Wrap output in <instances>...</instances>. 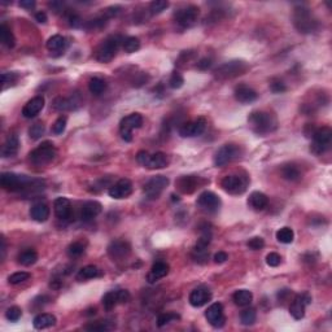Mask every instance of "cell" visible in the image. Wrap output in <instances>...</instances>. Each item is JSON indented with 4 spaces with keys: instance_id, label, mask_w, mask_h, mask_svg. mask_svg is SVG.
<instances>
[{
    "instance_id": "26",
    "label": "cell",
    "mask_w": 332,
    "mask_h": 332,
    "mask_svg": "<svg viewBox=\"0 0 332 332\" xmlns=\"http://www.w3.org/2000/svg\"><path fill=\"white\" fill-rule=\"evenodd\" d=\"M235 99L241 104H249V103L256 102L258 95L253 89H250L249 86L240 85L235 89Z\"/></svg>"
},
{
    "instance_id": "42",
    "label": "cell",
    "mask_w": 332,
    "mask_h": 332,
    "mask_svg": "<svg viewBox=\"0 0 332 332\" xmlns=\"http://www.w3.org/2000/svg\"><path fill=\"white\" fill-rule=\"evenodd\" d=\"M256 318H257V313L253 308L243 310L240 314V321L244 326H252L254 322H256Z\"/></svg>"
},
{
    "instance_id": "25",
    "label": "cell",
    "mask_w": 332,
    "mask_h": 332,
    "mask_svg": "<svg viewBox=\"0 0 332 332\" xmlns=\"http://www.w3.org/2000/svg\"><path fill=\"white\" fill-rule=\"evenodd\" d=\"M53 211H55V214L59 220H69L70 216H72V204H70L69 199L57 198L53 203Z\"/></svg>"
},
{
    "instance_id": "6",
    "label": "cell",
    "mask_w": 332,
    "mask_h": 332,
    "mask_svg": "<svg viewBox=\"0 0 332 332\" xmlns=\"http://www.w3.org/2000/svg\"><path fill=\"white\" fill-rule=\"evenodd\" d=\"M136 160L140 165L149 170H156V169H164L169 165V156L164 152H156L153 155L148 153L147 151H140L136 155Z\"/></svg>"
},
{
    "instance_id": "57",
    "label": "cell",
    "mask_w": 332,
    "mask_h": 332,
    "mask_svg": "<svg viewBox=\"0 0 332 332\" xmlns=\"http://www.w3.org/2000/svg\"><path fill=\"white\" fill-rule=\"evenodd\" d=\"M228 260V256H227L226 252H218V253L214 254V262L216 263H223Z\"/></svg>"
},
{
    "instance_id": "41",
    "label": "cell",
    "mask_w": 332,
    "mask_h": 332,
    "mask_svg": "<svg viewBox=\"0 0 332 332\" xmlns=\"http://www.w3.org/2000/svg\"><path fill=\"white\" fill-rule=\"evenodd\" d=\"M139 48H140V40H139L136 36H127V38L123 40V50H125V52H136Z\"/></svg>"
},
{
    "instance_id": "60",
    "label": "cell",
    "mask_w": 332,
    "mask_h": 332,
    "mask_svg": "<svg viewBox=\"0 0 332 332\" xmlns=\"http://www.w3.org/2000/svg\"><path fill=\"white\" fill-rule=\"evenodd\" d=\"M35 20L39 23H46L47 22V14L44 12H38L35 13Z\"/></svg>"
},
{
    "instance_id": "59",
    "label": "cell",
    "mask_w": 332,
    "mask_h": 332,
    "mask_svg": "<svg viewBox=\"0 0 332 332\" xmlns=\"http://www.w3.org/2000/svg\"><path fill=\"white\" fill-rule=\"evenodd\" d=\"M18 4H20L21 8H25V9H33L35 7V1L34 0H22Z\"/></svg>"
},
{
    "instance_id": "10",
    "label": "cell",
    "mask_w": 332,
    "mask_h": 332,
    "mask_svg": "<svg viewBox=\"0 0 332 332\" xmlns=\"http://www.w3.org/2000/svg\"><path fill=\"white\" fill-rule=\"evenodd\" d=\"M295 26L300 33H313L316 30L317 21L313 18L308 8L300 7L295 9Z\"/></svg>"
},
{
    "instance_id": "52",
    "label": "cell",
    "mask_w": 332,
    "mask_h": 332,
    "mask_svg": "<svg viewBox=\"0 0 332 332\" xmlns=\"http://www.w3.org/2000/svg\"><path fill=\"white\" fill-rule=\"evenodd\" d=\"M270 90L274 92V94H282L287 90V86L279 81V79H274L273 82L270 83Z\"/></svg>"
},
{
    "instance_id": "9",
    "label": "cell",
    "mask_w": 332,
    "mask_h": 332,
    "mask_svg": "<svg viewBox=\"0 0 332 332\" xmlns=\"http://www.w3.org/2000/svg\"><path fill=\"white\" fill-rule=\"evenodd\" d=\"M241 149L239 145L236 144H224L223 147H221L216 155H214V165L218 168H222L224 165L230 164L233 160L240 157Z\"/></svg>"
},
{
    "instance_id": "54",
    "label": "cell",
    "mask_w": 332,
    "mask_h": 332,
    "mask_svg": "<svg viewBox=\"0 0 332 332\" xmlns=\"http://www.w3.org/2000/svg\"><path fill=\"white\" fill-rule=\"evenodd\" d=\"M68 21H69V23L73 27H79L81 26V23H82L81 17H79L78 14H74V13H70L69 16H68Z\"/></svg>"
},
{
    "instance_id": "45",
    "label": "cell",
    "mask_w": 332,
    "mask_h": 332,
    "mask_svg": "<svg viewBox=\"0 0 332 332\" xmlns=\"http://www.w3.org/2000/svg\"><path fill=\"white\" fill-rule=\"evenodd\" d=\"M44 134V125L38 122V123H34L31 127L29 128V136L30 139H33V140H38L40 139Z\"/></svg>"
},
{
    "instance_id": "15",
    "label": "cell",
    "mask_w": 332,
    "mask_h": 332,
    "mask_svg": "<svg viewBox=\"0 0 332 332\" xmlns=\"http://www.w3.org/2000/svg\"><path fill=\"white\" fill-rule=\"evenodd\" d=\"M130 300V293L126 290H118V291H111V292L106 293L103 297V306L107 312H111L118 305V304H125Z\"/></svg>"
},
{
    "instance_id": "58",
    "label": "cell",
    "mask_w": 332,
    "mask_h": 332,
    "mask_svg": "<svg viewBox=\"0 0 332 332\" xmlns=\"http://www.w3.org/2000/svg\"><path fill=\"white\" fill-rule=\"evenodd\" d=\"M86 329L90 330V331H107V330H109V327H107L104 323H99V325L87 326Z\"/></svg>"
},
{
    "instance_id": "29",
    "label": "cell",
    "mask_w": 332,
    "mask_h": 332,
    "mask_svg": "<svg viewBox=\"0 0 332 332\" xmlns=\"http://www.w3.org/2000/svg\"><path fill=\"white\" fill-rule=\"evenodd\" d=\"M20 148V141H18V136L14 134H10L7 138L5 143H4L3 148H1V155L4 158L13 157L17 155Z\"/></svg>"
},
{
    "instance_id": "21",
    "label": "cell",
    "mask_w": 332,
    "mask_h": 332,
    "mask_svg": "<svg viewBox=\"0 0 332 332\" xmlns=\"http://www.w3.org/2000/svg\"><path fill=\"white\" fill-rule=\"evenodd\" d=\"M212 300V292L209 288L201 286L195 288L188 297V301L194 308H201V306L207 305Z\"/></svg>"
},
{
    "instance_id": "50",
    "label": "cell",
    "mask_w": 332,
    "mask_h": 332,
    "mask_svg": "<svg viewBox=\"0 0 332 332\" xmlns=\"http://www.w3.org/2000/svg\"><path fill=\"white\" fill-rule=\"evenodd\" d=\"M65 128H66V117H59V118L55 121V123H53L52 131L53 134L60 135L65 131Z\"/></svg>"
},
{
    "instance_id": "12",
    "label": "cell",
    "mask_w": 332,
    "mask_h": 332,
    "mask_svg": "<svg viewBox=\"0 0 332 332\" xmlns=\"http://www.w3.org/2000/svg\"><path fill=\"white\" fill-rule=\"evenodd\" d=\"M169 186V178L164 177V175H156V177L151 178L147 183L144 184V194L147 199L149 200H156L161 196L162 192L165 191V188Z\"/></svg>"
},
{
    "instance_id": "35",
    "label": "cell",
    "mask_w": 332,
    "mask_h": 332,
    "mask_svg": "<svg viewBox=\"0 0 332 332\" xmlns=\"http://www.w3.org/2000/svg\"><path fill=\"white\" fill-rule=\"evenodd\" d=\"M66 46V39L63 35H52L50 39L47 40V48L51 51V52H60L63 51Z\"/></svg>"
},
{
    "instance_id": "20",
    "label": "cell",
    "mask_w": 332,
    "mask_h": 332,
    "mask_svg": "<svg viewBox=\"0 0 332 332\" xmlns=\"http://www.w3.org/2000/svg\"><path fill=\"white\" fill-rule=\"evenodd\" d=\"M310 301H312V297H310L308 293L299 295V296L295 297V300H293L290 306L291 316L295 319H297V321L303 319L304 317H305L306 306L309 305Z\"/></svg>"
},
{
    "instance_id": "40",
    "label": "cell",
    "mask_w": 332,
    "mask_h": 332,
    "mask_svg": "<svg viewBox=\"0 0 332 332\" xmlns=\"http://www.w3.org/2000/svg\"><path fill=\"white\" fill-rule=\"evenodd\" d=\"M295 239V232L290 227H282L276 231V240L283 244H291Z\"/></svg>"
},
{
    "instance_id": "27",
    "label": "cell",
    "mask_w": 332,
    "mask_h": 332,
    "mask_svg": "<svg viewBox=\"0 0 332 332\" xmlns=\"http://www.w3.org/2000/svg\"><path fill=\"white\" fill-rule=\"evenodd\" d=\"M103 211V207L99 201L91 200L85 203L82 207V211H81V218L83 221H91L95 217H98Z\"/></svg>"
},
{
    "instance_id": "56",
    "label": "cell",
    "mask_w": 332,
    "mask_h": 332,
    "mask_svg": "<svg viewBox=\"0 0 332 332\" xmlns=\"http://www.w3.org/2000/svg\"><path fill=\"white\" fill-rule=\"evenodd\" d=\"M16 78L17 77L14 76V73H3V74H1V82H3L4 86L7 85V83L14 82Z\"/></svg>"
},
{
    "instance_id": "3",
    "label": "cell",
    "mask_w": 332,
    "mask_h": 332,
    "mask_svg": "<svg viewBox=\"0 0 332 332\" xmlns=\"http://www.w3.org/2000/svg\"><path fill=\"white\" fill-rule=\"evenodd\" d=\"M248 121L257 134H267V132L274 131L278 125L275 115L269 112L250 113Z\"/></svg>"
},
{
    "instance_id": "43",
    "label": "cell",
    "mask_w": 332,
    "mask_h": 332,
    "mask_svg": "<svg viewBox=\"0 0 332 332\" xmlns=\"http://www.w3.org/2000/svg\"><path fill=\"white\" fill-rule=\"evenodd\" d=\"M178 319H181V317L175 314V313H162L157 318V326L158 327H164V326L169 325V323L175 322Z\"/></svg>"
},
{
    "instance_id": "28",
    "label": "cell",
    "mask_w": 332,
    "mask_h": 332,
    "mask_svg": "<svg viewBox=\"0 0 332 332\" xmlns=\"http://www.w3.org/2000/svg\"><path fill=\"white\" fill-rule=\"evenodd\" d=\"M169 265L164 261H158V262L153 263V266L151 267V271L147 275V280L149 283H155L158 279H162L169 274Z\"/></svg>"
},
{
    "instance_id": "53",
    "label": "cell",
    "mask_w": 332,
    "mask_h": 332,
    "mask_svg": "<svg viewBox=\"0 0 332 332\" xmlns=\"http://www.w3.org/2000/svg\"><path fill=\"white\" fill-rule=\"evenodd\" d=\"M280 262H282V257L278 253H269L266 256V263L270 267H276L279 266Z\"/></svg>"
},
{
    "instance_id": "11",
    "label": "cell",
    "mask_w": 332,
    "mask_h": 332,
    "mask_svg": "<svg viewBox=\"0 0 332 332\" xmlns=\"http://www.w3.org/2000/svg\"><path fill=\"white\" fill-rule=\"evenodd\" d=\"M143 125V117L139 113H131L119 122V134L125 141L132 140V130L140 128Z\"/></svg>"
},
{
    "instance_id": "32",
    "label": "cell",
    "mask_w": 332,
    "mask_h": 332,
    "mask_svg": "<svg viewBox=\"0 0 332 332\" xmlns=\"http://www.w3.org/2000/svg\"><path fill=\"white\" fill-rule=\"evenodd\" d=\"M34 329L36 330H46L50 329L52 326L56 325V317L52 316V314H47V313H43L36 316L33 321Z\"/></svg>"
},
{
    "instance_id": "31",
    "label": "cell",
    "mask_w": 332,
    "mask_h": 332,
    "mask_svg": "<svg viewBox=\"0 0 332 332\" xmlns=\"http://www.w3.org/2000/svg\"><path fill=\"white\" fill-rule=\"evenodd\" d=\"M248 204L254 211H263L269 204V198L262 192L254 191L250 194L249 199H248Z\"/></svg>"
},
{
    "instance_id": "4",
    "label": "cell",
    "mask_w": 332,
    "mask_h": 332,
    "mask_svg": "<svg viewBox=\"0 0 332 332\" xmlns=\"http://www.w3.org/2000/svg\"><path fill=\"white\" fill-rule=\"evenodd\" d=\"M56 148L51 141H43L39 147H36L34 151L30 152L29 160L31 164L38 165V166H43L52 162L56 157Z\"/></svg>"
},
{
    "instance_id": "7",
    "label": "cell",
    "mask_w": 332,
    "mask_h": 332,
    "mask_svg": "<svg viewBox=\"0 0 332 332\" xmlns=\"http://www.w3.org/2000/svg\"><path fill=\"white\" fill-rule=\"evenodd\" d=\"M313 144L312 151L317 155L325 153L327 149L331 147L332 141V130L327 126L321 128H317L316 131L313 132Z\"/></svg>"
},
{
    "instance_id": "47",
    "label": "cell",
    "mask_w": 332,
    "mask_h": 332,
    "mask_svg": "<svg viewBox=\"0 0 332 332\" xmlns=\"http://www.w3.org/2000/svg\"><path fill=\"white\" fill-rule=\"evenodd\" d=\"M168 7L169 1H165V0H155V1H152L151 5H149V10H151L152 14H158L164 12Z\"/></svg>"
},
{
    "instance_id": "39",
    "label": "cell",
    "mask_w": 332,
    "mask_h": 332,
    "mask_svg": "<svg viewBox=\"0 0 332 332\" xmlns=\"http://www.w3.org/2000/svg\"><path fill=\"white\" fill-rule=\"evenodd\" d=\"M89 90L91 94H94V95L96 96L102 95L103 92L107 90L106 81H103V79L99 78V77H94V78H91V81H90L89 83Z\"/></svg>"
},
{
    "instance_id": "61",
    "label": "cell",
    "mask_w": 332,
    "mask_h": 332,
    "mask_svg": "<svg viewBox=\"0 0 332 332\" xmlns=\"http://www.w3.org/2000/svg\"><path fill=\"white\" fill-rule=\"evenodd\" d=\"M5 240H4V237H1V260H3L4 257H5Z\"/></svg>"
},
{
    "instance_id": "34",
    "label": "cell",
    "mask_w": 332,
    "mask_h": 332,
    "mask_svg": "<svg viewBox=\"0 0 332 332\" xmlns=\"http://www.w3.org/2000/svg\"><path fill=\"white\" fill-rule=\"evenodd\" d=\"M0 40L8 48H13L14 44H16V39H14L12 30L5 23H1V26H0Z\"/></svg>"
},
{
    "instance_id": "23",
    "label": "cell",
    "mask_w": 332,
    "mask_h": 332,
    "mask_svg": "<svg viewBox=\"0 0 332 332\" xmlns=\"http://www.w3.org/2000/svg\"><path fill=\"white\" fill-rule=\"evenodd\" d=\"M200 186V178L196 175H183L177 181L178 190L183 194H192Z\"/></svg>"
},
{
    "instance_id": "33",
    "label": "cell",
    "mask_w": 332,
    "mask_h": 332,
    "mask_svg": "<svg viewBox=\"0 0 332 332\" xmlns=\"http://www.w3.org/2000/svg\"><path fill=\"white\" fill-rule=\"evenodd\" d=\"M232 300L237 306H249L253 300V295L248 290H239L233 293Z\"/></svg>"
},
{
    "instance_id": "17",
    "label": "cell",
    "mask_w": 332,
    "mask_h": 332,
    "mask_svg": "<svg viewBox=\"0 0 332 332\" xmlns=\"http://www.w3.org/2000/svg\"><path fill=\"white\" fill-rule=\"evenodd\" d=\"M108 194L111 198L115 199V200L128 198L132 194V183L127 178H122L109 187Z\"/></svg>"
},
{
    "instance_id": "1",
    "label": "cell",
    "mask_w": 332,
    "mask_h": 332,
    "mask_svg": "<svg viewBox=\"0 0 332 332\" xmlns=\"http://www.w3.org/2000/svg\"><path fill=\"white\" fill-rule=\"evenodd\" d=\"M43 182L33 181L27 178L26 175L14 174V173H3L0 175V186L10 192H18L23 190H34V188H40L43 186Z\"/></svg>"
},
{
    "instance_id": "16",
    "label": "cell",
    "mask_w": 332,
    "mask_h": 332,
    "mask_svg": "<svg viewBox=\"0 0 332 332\" xmlns=\"http://www.w3.org/2000/svg\"><path fill=\"white\" fill-rule=\"evenodd\" d=\"M205 318L208 319L209 325L213 326L214 329H222L226 323V318H224L223 306L220 303L212 304L205 312Z\"/></svg>"
},
{
    "instance_id": "44",
    "label": "cell",
    "mask_w": 332,
    "mask_h": 332,
    "mask_svg": "<svg viewBox=\"0 0 332 332\" xmlns=\"http://www.w3.org/2000/svg\"><path fill=\"white\" fill-rule=\"evenodd\" d=\"M85 252V245L82 243H79V241H76V243L70 244L69 247H68V256L70 258H77V257H81Z\"/></svg>"
},
{
    "instance_id": "22",
    "label": "cell",
    "mask_w": 332,
    "mask_h": 332,
    "mask_svg": "<svg viewBox=\"0 0 332 332\" xmlns=\"http://www.w3.org/2000/svg\"><path fill=\"white\" fill-rule=\"evenodd\" d=\"M43 108H44V98L35 96L25 104V107L22 108V115L25 118H34L35 115L42 112Z\"/></svg>"
},
{
    "instance_id": "48",
    "label": "cell",
    "mask_w": 332,
    "mask_h": 332,
    "mask_svg": "<svg viewBox=\"0 0 332 332\" xmlns=\"http://www.w3.org/2000/svg\"><path fill=\"white\" fill-rule=\"evenodd\" d=\"M184 83V78L182 77L181 73L178 72H174L173 74H171L170 79H169V86H170L171 89H181L182 86H183Z\"/></svg>"
},
{
    "instance_id": "37",
    "label": "cell",
    "mask_w": 332,
    "mask_h": 332,
    "mask_svg": "<svg viewBox=\"0 0 332 332\" xmlns=\"http://www.w3.org/2000/svg\"><path fill=\"white\" fill-rule=\"evenodd\" d=\"M282 177L287 181L295 182L299 181L300 178H301V173H300L299 168H297L296 165L293 164H288L284 165L282 168Z\"/></svg>"
},
{
    "instance_id": "24",
    "label": "cell",
    "mask_w": 332,
    "mask_h": 332,
    "mask_svg": "<svg viewBox=\"0 0 332 332\" xmlns=\"http://www.w3.org/2000/svg\"><path fill=\"white\" fill-rule=\"evenodd\" d=\"M82 106V100L78 94H73L70 98H57L53 103V108L57 111H72V109H77Z\"/></svg>"
},
{
    "instance_id": "38",
    "label": "cell",
    "mask_w": 332,
    "mask_h": 332,
    "mask_svg": "<svg viewBox=\"0 0 332 332\" xmlns=\"http://www.w3.org/2000/svg\"><path fill=\"white\" fill-rule=\"evenodd\" d=\"M38 261V253L34 249H26L21 252L18 256V263L22 266H31Z\"/></svg>"
},
{
    "instance_id": "8",
    "label": "cell",
    "mask_w": 332,
    "mask_h": 332,
    "mask_svg": "<svg viewBox=\"0 0 332 332\" xmlns=\"http://www.w3.org/2000/svg\"><path fill=\"white\" fill-rule=\"evenodd\" d=\"M221 186L227 194L241 195L245 192L248 187V178L239 174L226 175L221 182Z\"/></svg>"
},
{
    "instance_id": "51",
    "label": "cell",
    "mask_w": 332,
    "mask_h": 332,
    "mask_svg": "<svg viewBox=\"0 0 332 332\" xmlns=\"http://www.w3.org/2000/svg\"><path fill=\"white\" fill-rule=\"evenodd\" d=\"M248 247L252 250H260L265 247V240L260 236H254L248 241Z\"/></svg>"
},
{
    "instance_id": "55",
    "label": "cell",
    "mask_w": 332,
    "mask_h": 332,
    "mask_svg": "<svg viewBox=\"0 0 332 332\" xmlns=\"http://www.w3.org/2000/svg\"><path fill=\"white\" fill-rule=\"evenodd\" d=\"M212 64H213V63H212L211 59H208V57H204V59H201L200 61H199L198 65H196V66H198V68L200 70H208L212 66Z\"/></svg>"
},
{
    "instance_id": "18",
    "label": "cell",
    "mask_w": 332,
    "mask_h": 332,
    "mask_svg": "<svg viewBox=\"0 0 332 332\" xmlns=\"http://www.w3.org/2000/svg\"><path fill=\"white\" fill-rule=\"evenodd\" d=\"M198 207L208 213H216L221 208V199L212 191H204L199 196Z\"/></svg>"
},
{
    "instance_id": "46",
    "label": "cell",
    "mask_w": 332,
    "mask_h": 332,
    "mask_svg": "<svg viewBox=\"0 0 332 332\" xmlns=\"http://www.w3.org/2000/svg\"><path fill=\"white\" fill-rule=\"evenodd\" d=\"M29 278H30L29 273H26V271H18V273L12 274V275L8 278V282H9V284H13V286H16V284H20V283H23V282H26V280H29Z\"/></svg>"
},
{
    "instance_id": "19",
    "label": "cell",
    "mask_w": 332,
    "mask_h": 332,
    "mask_svg": "<svg viewBox=\"0 0 332 332\" xmlns=\"http://www.w3.org/2000/svg\"><path fill=\"white\" fill-rule=\"evenodd\" d=\"M131 252V245L125 240H114L109 244L108 254L113 261L125 260Z\"/></svg>"
},
{
    "instance_id": "5",
    "label": "cell",
    "mask_w": 332,
    "mask_h": 332,
    "mask_svg": "<svg viewBox=\"0 0 332 332\" xmlns=\"http://www.w3.org/2000/svg\"><path fill=\"white\" fill-rule=\"evenodd\" d=\"M248 69H249V66L245 61L232 60V61H228V63H224L218 66L217 69L214 70V76L217 77L218 79H231L237 76H241Z\"/></svg>"
},
{
    "instance_id": "36",
    "label": "cell",
    "mask_w": 332,
    "mask_h": 332,
    "mask_svg": "<svg viewBox=\"0 0 332 332\" xmlns=\"http://www.w3.org/2000/svg\"><path fill=\"white\" fill-rule=\"evenodd\" d=\"M99 274H100L99 269H98L95 265H87V266L82 267V269L79 270L78 274H77V279H78L79 282L94 279L96 276H99Z\"/></svg>"
},
{
    "instance_id": "49",
    "label": "cell",
    "mask_w": 332,
    "mask_h": 332,
    "mask_svg": "<svg viewBox=\"0 0 332 332\" xmlns=\"http://www.w3.org/2000/svg\"><path fill=\"white\" fill-rule=\"evenodd\" d=\"M21 316H22V310H21L18 306H12V308H9V309L7 310V313H5V317H7V319L10 321V322H17V321L21 318Z\"/></svg>"
},
{
    "instance_id": "30",
    "label": "cell",
    "mask_w": 332,
    "mask_h": 332,
    "mask_svg": "<svg viewBox=\"0 0 332 332\" xmlns=\"http://www.w3.org/2000/svg\"><path fill=\"white\" fill-rule=\"evenodd\" d=\"M50 208L48 205L44 204V203H38V204H34L30 209V217L33 218L36 222H46L48 218H50Z\"/></svg>"
},
{
    "instance_id": "2",
    "label": "cell",
    "mask_w": 332,
    "mask_h": 332,
    "mask_svg": "<svg viewBox=\"0 0 332 332\" xmlns=\"http://www.w3.org/2000/svg\"><path fill=\"white\" fill-rule=\"evenodd\" d=\"M123 38L121 35H111L98 47L96 50V60L100 63H109L114 59L115 53L118 51L119 46L123 44Z\"/></svg>"
},
{
    "instance_id": "13",
    "label": "cell",
    "mask_w": 332,
    "mask_h": 332,
    "mask_svg": "<svg viewBox=\"0 0 332 332\" xmlns=\"http://www.w3.org/2000/svg\"><path fill=\"white\" fill-rule=\"evenodd\" d=\"M199 16H200V9L196 5H187V7L177 10L174 17L175 22L181 27L186 29V27L194 26L198 21Z\"/></svg>"
},
{
    "instance_id": "14",
    "label": "cell",
    "mask_w": 332,
    "mask_h": 332,
    "mask_svg": "<svg viewBox=\"0 0 332 332\" xmlns=\"http://www.w3.org/2000/svg\"><path fill=\"white\" fill-rule=\"evenodd\" d=\"M207 127V121L204 117H199V118L194 119L191 122H186L179 127L178 132L183 138H194V136H199L205 131Z\"/></svg>"
}]
</instances>
